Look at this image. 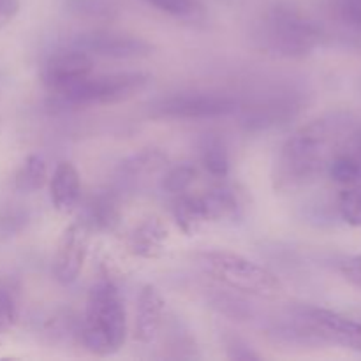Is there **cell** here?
Returning a JSON list of instances; mask_svg holds the SVG:
<instances>
[{
	"label": "cell",
	"mask_w": 361,
	"mask_h": 361,
	"mask_svg": "<svg viewBox=\"0 0 361 361\" xmlns=\"http://www.w3.org/2000/svg\"><path fill=\"white\" fill-rule=\"evenodd\" d=\"M328 175L341 185H355L361 180V162L349 154H337L328 164Z\"/></svg>",
	"instance_id": "603a6c76"
},
{
	"label": "cell",
	"mask_w": 361,
	"mask_h": 361,
	"mask_svg": "<svg viewBox=\"0 0 361 361\" xmlns=\"http://www.w3.org/2000/svg\"><path fill=\"white\" fill-rule=\"evenodd\" d=\"M73 46L83 49L92 56L116 60L145 59L154 53V46L147 39L113 30H92L87 34H80L74 39Z\"/></svg>",
	"instance_id": "ba28073f"
},
{
	"label": "cell",
	"mask_w": 361,
	"mask_h": 361,
	"mask_svg": "<svg viewBox=\"0 0 361 361\" xmlns=\"http://www.w3.org/2000/svg\"><path fill=\"white\" fill-rule=\"evenodd\" d=\"M48 180V169H46V162L41 155H28L21 168L18 169L16 176H14V187L16 190L25 194L37 192L39 189L46 185Z\"/></svg>",
	"instance_id": "d6986e66"
},
{
	"label": "cell",
	"mask_w": 361,
	"mask_h": 361,
	"mask_svg": "<svg viewBox=\"0 0 361 361\" xmlns=\"http://www.w3.org/2000/svg\"><path fill=\"white\" fill-rule=\"evenodd\" d=\"M92 229L85 221H74L63 229L53 257V277L59 284L69 286L78 281L90 247Z\"/></svg>",
	"instance_id": "52a82bcc"
},
{
	"label": "cell",
	"mask_w": 361,
	"mask_h": 361,
	"mask_svg": "<svg viewBox=\"0 0 361 361\" xmlns=\"http://www.w3.org/2000/svg\"><path fill=\"white\" fill-rule=\"evenodd\" d=\"M200 200L207 222L238 221L242 217V201H240L238 192L231 187H215V189H210L207 194L200 196Z\"/></svg>",
	"instance_id": "9a60e30c"
},
{
	"label": "cell",
	"mask_w": 361,
	"mask_h": 361,
	"mask_svg": "<svg viewBox=\"0 0 361 361\" xmlns=\"http://www.w3.org/2000/svg\"><path fill=\"white\" fill-rule=\"evenodd\" d=\"M360 162H361V137H360Z\"/></svg>",
	"instance_id": "f546056e"
},
{
	"label": "cell",
	"mask_w": 361,
	"mask_h": 361,
	"mask_svg": "<svg viewBox=\"0 0 361 361\" xmlns=\"http://www.w3.org/2000/svg\"><path fill=\"white\" fill-rule=\"evenodd\" d=\"M166 302L155 286L145 284L141 288L136 303V324H134V338L140 344H152L159 337L164 324Z\"/></svg>",
	"instance_id": "8fae6325"
},
{
	"label": "cell",
	"mask_w": 361,
	"mask_h": 361,
	"mask_svg": "<svg viewBox=\"0 0 361 361\" xmlns=\"http://www.w3.org/2000/svg\"><path fill=\"white\" fill-rule=\"evenodd\" d=\"M16 305H14V300L11 298L9 293L2 291L0 289V342L2 337L14 326L16 323Z\"/></svg>",
	"instance_id": "484cf974"
},
{
	"label": "cell",
	"mask_w": 361,
	"mask_h": 361,
	"mask_svg": "<svg viewBox=\"0 0 361 361\" xmlns=\"http://www.w3.org/2000/svg\"><path fill=\"white\" fill-rule=\"evenodd\" d=\"M145 2L185 23H200L207 18V7L201 0H145Z\"/></svg>",
	"instance_id": "ffe728a7"
},
{
	"label": "cell",
	"mask_w": 361,
	"mask_h": 361,
	"mask_svg": "<svg viewBox=\"0 0 361 361\" xmlns=\"http://www.w3.org/2000/svg\"><path fill=\"white\" fill-rule=\"evenodd\" d=\"M217 305L222 314H226V316L229 317H236L238 321L247 319L249 316H252V310L247 307V303H242L240 300H236L235 296H229V298H222V300L219 298Z\"/></svg>",
	"instance_id": "83f0119b"
},
{
	"label": "cell",
	"mask_w": 361,
	"mask_h": 361,
	"mask_svg": "<svg viewBox=\"0 0 361 361\" xmlns=\"http://www.w3.org/2000/svg\"><path fill=\"white\" fill-rule=\"evenodd\" d=\"M341 120L319 116L300 127L284 141L274 166V187L291 192L309 185L330 164V152L337 140Z\"/></svg>",
	"instance_id": "6da1fadb"
},
{
	"label": "cell",
	"mask_w": 361,
	"mask_h": 361,
	"mask_svg": "<svg viewBox=\"0 0 361 361\" xmlns=\"http://www.w3.org/2000/svg\"><path fill=\"white\" fill-rule=\"evenodd\" d=\"M85 222L90 229H101L108 231L118 224V207L111 196H97L87 210Z\"/></svg>",
	"instance_id": "44dd1931"
},
{
	"label": "cell",
	"mask_w": 361,
	"mask_h": 361,
	"mask_svg": "<svg viewBox=\"0 0 361 361\" xmlns=\"http://www.w3.org/2000/svg\"><path fill=\"white\" fill-rule=\"evenodd\" d=\"M224 348L228 353V358L231 360H257L259 355L243 341L238 335H228L224 338Z\"/></svg>",
	"instance_id": "d4e9b609"
},
{
	"label": "cell",
	"mask_w": 361,
	"mask_h": 361,
	"mask_svg": "<svg viewBox=\"0 0 361 361\" xmlns=\"http://www.w3.org/2000/svg\"><path fill=\"white\" fill-rule=\"evenodd\" d=\"M81 196V178L76 166L69 161L56 164L49 178V197L59 212H71Z\"/></svg>",
	"instance_id": "5bb4252c"
},
{
	"label": "cell",
	"mask_w": 361,
	"mask_h": 361,
	"mask_svg": "<svg viewBox=\"0 0 361 361\" xmlns=\"http://www.w3.org/2000/svg\"><path fill=\"white\" fill-rule=\"evenodd\" d=\"M300 109H302V104L295 95H281V97H271L252 108H247L242 122L249 130H263L295 118Z\"/></svg>",
	"instance_id": "7c38bea8"
},
{
	"label": "cell",
	"mask_w": 361,
	"mask_h": 361,
	"mask_svg": "<svg viewBox=\"0 0 361 361\" xmlns=\"http://www.w3.org/2000/svg\"><path fill=\"white\" fill-rule=\"evenodd\" d=\"M127 337V314L123 298L113 281L92 286L85 305L81 338L87 351L95 356L115 355Z\"/></svg>",
	"instance_id": "7a4b0ae2"
},
{
	"label": "cell",
	"mask_w": 361,
	"mask_h": 361,
	"mask_svg": "<svg viewBox=\"0 0 361 361\" xmlns=\"http://www.w3.org/2000/svg\"><path fill=\"white\" fill-rule=\"evenodd\" d=\"M337 208L349 226L361 228V189H345L338 194Z\"/></svg>",
	"instance_id": "cb8c5ba5"
},
{
	"label": "cell",
	"mask_w": 361,
	"mask_h": 361,
	"mask_svg": "<svg viewBox=\"0 0 361 361\" xmlns=\"http://www.w3.org/2000/svg\"><path fill=\"white\" fill-rule=\"evenodd\" d=\"M166 164L168 155L164 152L159 148H145L120 162L118 173L123 180H137L140 176L154 175L159 169L166 168Z\"/></svg>",
	"instance_id": "ac0fdd59"
},
{
	"label": "cell",
	"mask_w": 361,
	"mask_h": 361,
	"mask_svg": "<svg viewBox=\"0 0 361 361\" xmlns=\"http://www.w3.org/2000/svg\"><path fill=\"white\" fill-rule=\"evenodd\" d=\"M171 215L180 231L187 236H196L201 226L207 222L203 207H201L200 196H189V194H178L173 201Z\"/></svg>",
	"instance_id": "2e32d148"
},
{
	"label": "cell",
	"mask_w": 361,
	"mask_h": 361,
	"mask_svg": "<svg viewBox=\"0 0 361 361\" xmlns=\"http://www.w3.org/2000/svg\"><path fill=\"white\" fill-rule=\"evenodd\" d=\"M200 157L204 169L215 178L229 175V152L219 134L207 133L200 137Z\"/></svg>",
	"instance_id": "e0dca14e"
},
{
	"label": "cell",
	"mask_w": 361,
	"mask_h": 361,
	"mask_svg": "<svg viewBox=\"0 0 361 361\" xmlns=\"http://www.w3.org/2000/svg\"><path fill=\"white\" fill-rule=\"evenodd\" d=\"M150 83L147 73H113L81 80L80 83L59 94L66 104L76 108H90V106H113L136 97Z\"/></svg>",
	"instance_id": "5b68a950"
},
{
	"label": "cell",
	"mask_w": 361,
	"mask_h": 361,
	"mask_svg": "<svg viewBox=\"0 0 361 361\" xmlns=\"http://www.w3.org/2000/svg\"><path fill=\"white\" fill-rule=\"evenodd\" d=\"M94 74V59L80 48L53 53L42 67V81L51 94L59 95Z\"/></svg>",
	"instance_id": "30bf717a"
},
{
	"label": "cell",
	"mask_w": 361,
	"mask_h": 361,
	"mask_svg": "<svg viewBox=\"0 0 361 361\" xmlns=\"http://www.w3.org/2000/svg\"><path fill=\"white\" fill-rule=\"evenodd\" d=\"M20 13V0H0V30L6 28Z\"/></svg>",
	"instance_id": "f1b7e54d"
},
{
	"label": "cell",
	"mask_w": 361,
	"mask_h": 361,
	"mask_svg": "<svg viewBox=\"0 0 361 361\" xmlns=\"http://www.w3.org/2000/svg\"><path fill=\"white\" fill-rule=\"evenodd\" d=\"M238 109L240 101L233 95L217 92H180L150 104V115L161 120H212L229 116Z\"/></svg>",
	"instance_id": "8992f818"
},
{
	"label": "cell",
	"mask_w": 361,
	"mask_h": 361,
	"mask_svg": "<svg viewBox=\"0 0 361 361\" xmlns=\"http://www.w3.org/2000/svg\"><path fill=\"white\" fill-rule=\"evenodd\" d=\"M254 39L267 53L284 59H302L317 48L321 30L302 11L277 4L261 18Z\"/></svg>",
	"instance_id": "277c9868"
},
{
	"label": "cell",
	"mask_w": 361,
	"mask_h": 361,
	"mask_svg": "<svg viewBox=\"0 0 361 361\" xmlns=\"http://www.w3.org/2000/svg\"><path fill=\"white\" fill-rule=\"evenodd\" d=\"M196 166H192L190 162H183V164H176L166 171L164 178L161 182V189L164 192L171 194V196H178V194L187 192V189L196 182Z\"/></svg>",
	"instance_id": "7402d4cb"
},
{
	"label": "cell",
	"mask_w": 361,
	"mask_h": 361,
	"mask_svg": "<svg viewBox=\"0 0 361 361\" xmlns=\"http://www.w3.org/2000/svg\"><path fill=\"white\" fill-rule=\"evenodd\" d=\"M197 267L231 291L263 300H279L284 296L281 279L263 264L231 252V250H204L196 256Z\"/></svg>",
	"instance_id": "3957f363"
},
{
	"label": "cell",
	"mask_w": 361,
	"mask_h": 361,
	"mask_svg": "<svg viewBox=\"0 0 361 361\" xmlns=\"http://www.w3.org/2000/svg\"><path fill=\"white\" fill-rule=\"evenodd\" d=\"M169 231L164 222L157 217L143 219L127 236L129 252L141 259H159L164 256Z\"/></svg>",
	"instance_id": "4fadbf2b"
},
{
	"label": "cell",
	"mask_w": 361,
	"mask_h": 361,
	"mask_svg": "<svg viewBox=\"0 0 361 361\" xmlns=\"http://www.w3.org/2000/svg\"><path fill=\"white\" fill-rule=\"evenodd\" d=\"M300 321L305 324L312 337L349 348H361V321L358 319L323 307H303L300 310Z\"/></svg>",
	"instance_id": "9c48e42d"
},
{
	"label": "cell",
	"mask_w": 361,
	"mask_h": 361,
	"mask_svg": "<svg viewBox=\"0 0 361 361\" xmlns=\"http://www.w3.org/2000/svg\"><path fill=\"white\" fill-rule=\"evenodd\" d=\"M342 277L345 279L348 284H351L353 288L358 289L361 293V254H356V256L345 257L344 261L338 267Z\"/></svg>",
	"instance_id": "4316f807"
}]
</instances>
